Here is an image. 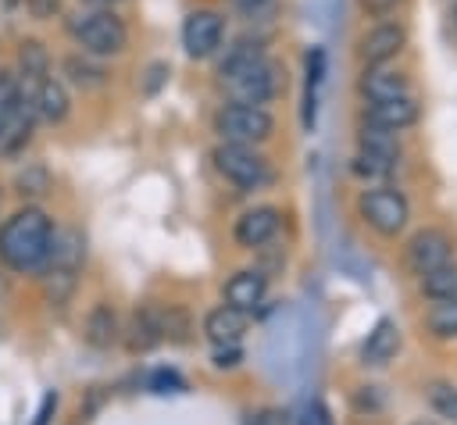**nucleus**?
Returning <instances> with one entry per match:
<instances>
[{
    "instance_id": "1",
    "label": "nucleus",
    "mask_w": 457,
    "mask_h": 425,
    "mask_svg": "<svg viewBox=\"0 0 457 425\" xmlns=\"http://www.w3.org/2000/svg\"><path fill=\"white\" fill-rule=\"evenodd\" d=\"M54 250V221L39 207H21L0 225V261L11 271H39Z\"/></svg>"
},
{
    "instance_id": "2",
    "label": "nucleus",
    "mask_w": 457,
    "mask_h": 425,
    "mask_svg": "<svg viewBox=\"0 0 457 425\" xmlns=\"http://www.w3.org/2000/svg\"><path fill=\"white\" fill-rule=\"evenodd\" d=\"M68 32H71V39H75L86 54H93V57H114V54H121L125 43H129L125 21H121L114 11H107V7L75 14V18L68 21Z\"/></svg>"
},
{
    "instance_id": "3",
    "label": "nucleus",
    "mask_w": 457,
    "mask_h": 425,
    "mask_svg": "<svg viewBox=\"0 0 457 425\" xmlns=\"http://www.w3.org/2000/svg\"><path fill=\"white\" fill-rule=\"evenodd\" d=\"M82 236L79 232H54V250L46 257V279H43V289H46V300L50 304H64L71 293H75V282H79V271H82Z\"/></svg>"
},
{
    "instance_id": "4",
    "label": "nucleus",
    "mask_w": 457,
    "mask_h": 425,
    "mask_svg": "<svg viewBox=\"0 0 457 425\" xmlns=\"http://www.w3.org/2000/svg\"><path fill=\"white\" fill-rule=\"evenodd\" d=\"M221 82L228 86V93H232L236 104L264 107L268 100L278 96V89H282V71H278L275 61L257 57V61H250V64H243V68H236V71H228V75H221Z\"/></svg>"
},
{
    "instance_id": "5",
    "label": "nucleus",
    "mask_w": 457,
    "mask_h": 425,
    "mask_svg": "<svg viewBox=\"0 0 457 425\" xmlns=\"http://www.w3.org/2000/svg\"><path fill=\"white\" fill-rule=\"evenodd\" d=\"M214 168L236 186V189H261L271 182L268 161L250 143H221L214 150Z\"/></svg>"
},
{
    "instance_id": "6",
    "label": "nucleus",
    "mask_w": 457,
    "mask_h": 425,
    "mask_svg": "<svg viewBox=\"0 0 457 425\" xmlns=\"http://www.w3.org/2000/svg\"><path fill=\"white\" fill-rule=\"evenodd\" d=\"M214 129H218V136L225 139V143H264L268 136H271V129H275V121H271V114L264 111V107H253V104H225L221 111H218V118H214Z\"/></svg>"
},
{
    "instance_id": "7",
    "label": "nucleus",
    "mask_w": 457,
    "mask_h": 425,
    "mask_svg": "<svg viewBox=\"0 0 457 425\" xmlns=\"http://www.w3.org/2000/svg\"><path fill=\"white\" fill-rule=\"evenodd\" d=\"M361 218L368 229H375L378 236H396L407 218H411V207H407V196L400 189H389V186H375V189H364L361 200Z\"/></svg>"
},
{
    "instance_id": "8",
    "label": "nucleus",
    "mask_w": 457,
    "mask_h": 425,
    "mask_svg": "<svg viewBox=\"0 0 457 425\" xmlns=\"http://www.w3.org/2000/svg\"><path fill=\"white\" fill-rule=\"evenodd\" d=\"M32 121H36L32 96H25V89L4 82V93H0V154L21 150L32 136Z\"/></svg>"
},
{
    "instance_id": "9",
    "label": "nucleus",
    "mask_w": 457,
    "mask_h": 425,
    "mask_svg": "<svg viewBox=\"0 0 457 425\" xmlns=\"http://www.w3.org/2000/svg\"><path fill=\"white\" fill-rule=\"evenodd\" d=\"M353 168L361 175H371V179L389 175L396 168V139H393V132L364 121V129H361V154H357Z\"/></svg>"
},
{
    "instance_id": "10",
    "label": "nucleus",
    "mask_w": 457,
    "mask_h": 425,
    "mask_svg": "<svg viewBox=\"0 0 457 425\" xmlns=\"http://www.w3.org/2000/svg\"><path fill=\"white\" fill-rule=\"evenodd\" d=\"M446 261H453V239L443 229H421V232L411 236V243H407V268L414 275L436 271Z\"/></svg>"
},
{
    "instance_id": "11",
    "label": "nucleus",
    "mask_w": 457,
    "mask_h": 425,
    "mask_svg": "<svg viewBox=\"0 0 457 425\" xmlns=\"http://www.w3.org/2000/svg\"><path fill=\"white\" fill-rule=\"evenodd\" d=\"M225 36V21L218 11H193L182 21V46L189 57H211L221 46Z\"/></svg>"
},
{
    "instance_id": "12",
    "label": "nucleus",
    "mask_w": 457,
    "mask_h": 425,
    "mask_svg": "<svg viewBox=\"0 0 457 425\" xmlns=\"http://www.w3.org/2000/svg\"><path fill=\"white\" fill-rule=\"evenodd\" d=\"M278 229H282V211L264 204V207H250L246 214H239V221H236V229H232V236H236V243H239V246L257 250V246L271 243V239L278 236Z\"/></svg>"
},
{
    "instance_id": "13",
    "label": "nucleus",
    "mask_w": 457,
    "mask_h": 425,
    "mask_svg": "<svg viewBox=\"0 0 457 425\" xmlns=\"http://www.w3.org/2000/svg\"><path fill=\"white\" fill-rule=\"evenodd\" d=\"M364 121H368V125H378V129H386V132H400V129H407V125L418 121V104H414L411 93L393 96V100H368Z\"/></svg>"
},
{
    "instance_id": "14",
    "label": "nucleus",
    "mask_w": 457,
    "mask_h": 425,
    "mask_svg": "<svg viewBox=\"0 0 457 425\" xmlns=\"http://www.w3.org/2000/svg\"><path fill=\"white\" fill-rule=\"evenodd\" d=\"M403 43H407V32H403L400 25H393V21L375 25V29L361 39V61H364V68L393 61V57L403 50Z\"/></svg>"
},
{
    "instance_id": "15",
    "label": "nucleus",
    "mask_w": 457,
    "mask_h": 425,
    "mask_svg": "<svg viewBox=\"0 0 457 425\" xmlns=\"http://www.w3.org/2000/svg\"><path fill=\"white\" fill-rule=\"evenodd\" d=\"M264 293H268V279H264V271H257V268H243V271H236V275L225 282V304L236 307V311H246V314L261 307Z\"/></svg>"
},
{
    "instance_id": "16",
    "label": "nucleus",
    "mask_w": 457,
    "mask_h": 425,
    "mask_svg": "<svg viewBox=\"0 0 457 425\" xmlns=\"http://www.w3.org/2000/svg\"><path fill=\"white\" fill-rule=\"evenodd\" d=\"M396 350H400V325H396L393 318H382V321L368 332V339H364V346H361V357H364V364L382 368V364H389V361L396 357Z\"/></svg>"
},
{
    "instance_id": "17",
    "label": "nucleus",
    "mask_w": 457,
    "mask_h": 425,
    "mask_svg": "<svg viewBox=\"0 0 457 425\" xmlns=\"http://www.w3.org/2000/svg\"><path fill=\"white\" fill-rule=\"evenodd\" d=\"M246 321H250L246 311H236V307L221 304V307H214V311L204 318V332H207V339H211L214 346H218V343H239V336L246 332Z\"/></svg>"
},
{
    "instance_id": "18",
    "label": "nucleus",
    "mask_w": 457,
    "mask_h": 425,
    "mask_svg": "<svg viewBox=\"0 0 457 425\" xmlns=\"http://www.w3.org/2000/svg\"><path fill=\"white\" fill-rule=\"evenodd\" d=\"M129 346L132 350H150L164 339V307L157 304H143L136 314H132V329H129Z\"/></svg>"
},
{
    "instance_id": "19",
    "label": "nucleus",
    "mask_w": 457,
    "mask_h": 425,
    "mask_svg": "<svg viewBox=\"0 0 457 425\" xmlns=\"http://www.w3.org/2000/svg\"><path fill=\"white\" fill-rule=\"evenodd\" d=\"M361 93H364V100H393V96L407 93V79L386 64H371L361 75Z\"/></svg>"
},
{
    "instance_id": "20",
    "label": "nucleus",
    "mask_w": 457,
    "mask_h": 425,
    "mask_svg": "<svg viewBox=\"0 0 457 425\" xmlns=\"http://www.w3.org/2000/svg\"><path fill=\"white\" fill-rule=\"evenodd\" d=\"M32 107H36V118H43V121H64V114H68V89H64V82L39 79L36 93H32Z\"/></svg>"
},
{
    "instance_id": "21",
    "label": "nucleus",
    "mask_w": 457,
    "mask_h": 425,
    "mask_svg": "<svg viewBox=\"0 0 457 425\" xmlns=\"http://www.w3.org/2000/svg\"><path fill=\"white\" fill-rule=\"evenodd\" d=\"M118 314H114V307L111 304H96L93 311H89V318H86V339H89V346H111L114 339H118Z\"/></svg>"
},
{
    "instance_id": "22",
    "label": "nucleus",
    "mask_w": 457,
    "mask_h": 425,
    "mask_svg": "<svg viewBox=\"0 0 457 425\" xmlns=\"http://www.w3.org/2000/svg\"><path fill=\"white\" fill-rule=\"evenodd\" d=\"M421 293L432 296V300H453L457 296V264L446 261L443 268L425 271L421 275Z\"/></svg>"
},
{
    "instance_id": "23",
    "label": "nucleus",
    "mask_w": 457,
    "mask_h": 425,
    "mask_svg": "<svg viewBox=\"0 0 457 425\" xmlns=\"http://www.w3.org/2000/svg\"><path fill=\"white\" fill-rule=\"evenodd\" d=\"M428 332L436 339H457V296L436 300V307L428 311Z\"/></svg>"
},
{
    "instance_id": "24",
    "label": "nucleus",
    "mask_w": 457,
    "mask_h": 425,
    "mask_svg": "<svg viewBox=\"0 0 457 425\" xmlns=\"http://www.w3.org/2000/svg\"><path fill=\"white\" fill-rule=\"evenodd\" d=\"M18 64H21V79L25 82H39V79H46V50H43V43H36V39H25L21 43V50H18Z\"/></svg>"
},
{
    "instance_id": "25",
    "label": "nucleus",
    "mask_w": 457,
    "mask_h": 425,
    "mask_svg": "<svg viewBox=\"0 0 457 425\" xmlns=\"http://www.w3.org/2000/svg\"><path fill=\"white\" fill-rule=\"evenodd\" d=\"M425 396H428V407H432L439 418L457 421V386H450V382H432V386L425 389Z\"/></svg>"
},
{
    "instance_id": "26",
    "label": "nucleus",
    "mask_w": 457,
    "mask_h": 425,
    "mask_svg": "<svg viewBox=\"0 0 457 425\" xmlns=\"http://www.w3.org/2000/svg\"><path fill=\"white\" fill-rule=\"evenodd\" d=\"M257 57H264L261 43H257V39H239V43L221 57L218 75H228V71H236V68H243V64H250V61H257Z\"/></svg>"
},
{
    "instance_id": "27",
    "label": "nucleus",
    "mask_w": 457,
    "mask_h": 425,
    "mask_svg": "<svg viewBox=\"0 0 457 425\" xmlns=\"http://www.w3.org/2000/svg\"><path fill=\"white\" fill-rule=\"evenodd\" d=\"M64 71H68V79L75 82V86H82V89H93V86H104V68H96V64H89V61H82V57H68L64 61Z\"/></svg>"
},
{
    "instance_id": "28",
    "label": "nucleus",
    "mask_w": 457,
    "mask_h": 425,
    "mask_svg": "<svg viewBox=\"0 0 457 425\" xmlns=\"http://www.w3.org/2000/svg\"><path fill=\"white\" fill-rule=\"evenodd\" d=\"M186 332H189V318H186V311H182V307H164V339L182 343Z\"/></svg>"
},
{
    "instance_id": "29",
    "label": "nucleus",
    "mask_w": 457,
    "mask_h": 425,
    "mask_svg": "<svg viewBox=\"0 0 457 425\" xmlns=\"http://www.w3.org/2000/svg\"><path fill=\"white\" fill-rule=\"evenodd\" d=\"M232 4L246 21H264L278 11V0H232Z\"/></svg>"
},
{
    "instance_id": "30",
    "label": "nucleus",
    "mask_w": 457,
    "mask_h": 425,
    "mask_svg": "<svg viewBox=\"0 0 457 425\" xmlns=\"http://www.w3.org/2000/svg\"><path fill=\"white\" fill-rule=\"evenodd\" d=\"M146 386H150L154 393H182V389H186V382H182L175 371H168V368L154 371V375L146 379Z\"/></svg>"
},
{
    "instance_id": "31",
    "label": "nucleus",
    "mask_w": 457,
    "mask_h": 425,
    "mask_svg": "<svg viewBox=\"0 0 457 425\" xmlns=\"http://www.w3.org/2000/svg\"><path fill=\"white\" fill-rule=\"evenodd\" d=\"M211 361H214V368H236L243 361V350H239V343H218Z\"/></svg>"
},
{
    "instance_id": "32",
    "label": "nucleus",
    "mask_w": 457,
    "mask_h": 425,
    "mask_svg": "<svg viewBox=\"0 0 457 425\" xmlns=\"http://www.w3.org/2000/svg\"><path fill=\"white\" fill-rule=\"evenodd\" d=\"M18 186H21L18 193H29V196H39V193L46 189V171H43V168H32L29 175H21V179H18Z\"/></svg>"
},
{
    "instance_id": "33",
    "label": "nucleus",
    "mask_w": 457,
    "mask_h": 425,
    "mask_svg": "<svg viewBox=\"0 0 457 425\" xmlns=\"http://www.w3.org/2000/svg\"><path fill=\"white\" fill-rule=\"evenodd\" d=\"M32 18H54L61 11V0H25Z\"/></svg>"
},
{
    "instance_id": "34",
    "label": "nucleus",
    "mask_w": 457,
    "mask_h": 425,
    "mask_svg": "<svg viewBox=\"0 0 457 425\" xmlns=\"http://www.w3.org/2000/svg\"><path fill=\"white\" fill-rule=\"evenodd\" d=\"M300 425H328V411L318 404V400H311L307 407H303V421Z\"/></svg>"
},
{
    "instance_id": "35",
    "label": "nucleus",
    "mask_w": 457,
    "mask_h": 425,
    "mask_svg": "<svg viewBox=\"0 0 457 425\" xmlns=\"http://www.w3.org/2000/svg\"><path fill=\"white\" fill-rule=\"evenodd\" d=\"M54 407H57V393H43V400H39V411H36V421H32V425H50Z\"/></svg>"
},
{
    "instance_id": "36",
    "label": "nucleus",
    "mask_w": 457,
    "mask_h": 425,
    "mask_svg": "<svg viewBox=\"0 0 457 425\" xmlns=\"http://www.w3.org/2000/svg\"><path fill=\"white\" fill-rule=\"evenodd\" d=\"M150 79H146V93H154L164 79H168V64H150V71H146Z\"/></svg>"
},
{
    "instance_id": "37",
    "label": "nucleus",
    "mask_w": 457,
    "mask_h": 425,
    "mask_svg": "<svg viewBox=\"0 0 457 425\" xmlns=\"http://www.w3.org/2000/svg\"><path fill=\"white\" fill-rule=\"evenodd\" d=\"M396 0H364V7L371 11V14H382V11H389Z\"/></svg>"
},
{
    "instance_id": "38",
    "label": "nucleus",
    "mask_w": 457,
    "mask_h": 425,
    "mask_svg": "<svg viewBox=\"0 0 457 425\" xmlns=\"http://www.w3.org/2000/svg\"><path fill=\"white\" fill-rule=\"evenodd\" d=\"M93 4H114V0H93Z\"/></svg>"
},
{
    "instance_id": "39",
    "label": "nucleus",
    "mask_w": 457,
    "mask_h": 425,
    "mask_svg": "<svg viewBox=\"0 0 457 425\" xmlns=\"http://www.w3.org/2000/svg\"><path fill=\"white\" fill-rule=\"evenodd\" d=\"M418 425H428V421H418Z\"/></svg>"
}]
</instances>
